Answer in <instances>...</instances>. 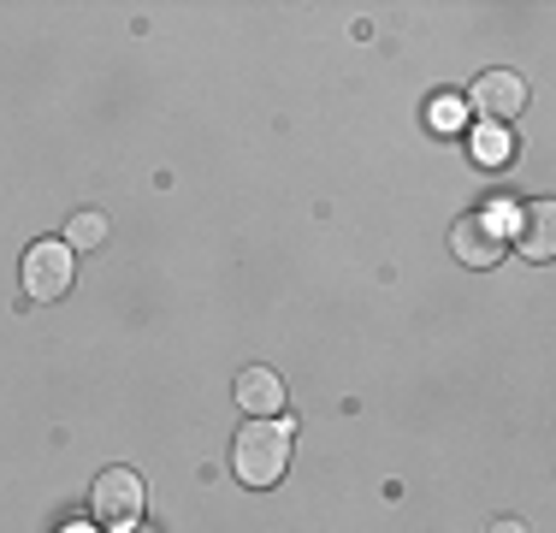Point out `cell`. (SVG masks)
Wrapping results in <instances>:
<instances>
[{
    "label": "cell",
    "instance_id": "cell-1",
    "mask_svg": "<svg viewBox=\"0 0 556 533\" xmlns=\"http://www.w3.org/2000/svg\"><path fill=\"white\" fill-rule=\"evenodd\" d=\"M231 469L243 486H278L290 469V426L285 421H249L231 445Z\"/></svg>",
    "mask_w": 556,
    "mask_h": 533
},
{
    "label": "cell",
    "instance_id": "cell-2",
    "mask_svg": "<svg viewBox=\"0 0 556 533\" xmlns=\"http://www.w3.org/2000/svg\"><path fill=\"white\" fill-rule=\"evenodd\" d=\"M142 504H149V486H142V474L130 469H108L89 486V522L108 528V533H125L142 522Z\"/></svg>",
    "mask_w": 556,
    "mask_h": 533
},
{
    "label": "cell",
    "instance_id": "cell-3",
    "mask_svg": "<svg viewBox=\"0 0 556 533\" xmlns=\"http://www.w3.org/2000/svg\"><path fill=\"white\" fill-rule=\"evenodd\" d=\"M72 278H77V261H72V249H65V244L24 249V290H30L36 302H60L65 290H72Z\"/></svg>",
    "mask_w": 556,
    "mask_h": 533
},
{
    "label": "cell",
    "instance_id": "cell-4",
    "mask_svg": "<svg viewBox=\"0 0 556 533\" xmlns=\"http://www.w3.org/2000/svg\"><path fill=\"white\" fill-rule=\"evenodd\" d=\"M468 107L485 119L492 131H503L515 113L527 107V84H521V72H485V77H473V96Z\"/></svg>",
    "mask_w": 556,
    "mask_h": 533
},
{
    "label": "cell",
    "instance_id": "cell-5",
    "mask_svg": "<svg viewBox=\"0 0 556 533\" xmlns=\"http://www.w3.org/2000/svg\"><path fill=\"white\" fill-rule=\"evenodd\" d=\"M450 249H456L462 266H497L503 261V237H497V220H456V232H450Z\"/></svg>",
    "mask_w": 556,
    "mask_h": 533
},
{
    "label": "cell",
    "instance_id": "cell-6",
    "mask_svg": "<svg viewBox=\"0 0 556 533\" xmlns=\"http://www.w3.org/2000/svg\"><path fill=\"white\" fill-rule=\"evenodd\" d=\"M231 392H237V404H243L255 421H273L278 409H285V380H278L273 368H243Z\"/></svg>",
    "mask_w": 556,
    "mask_h": 533
},
{
    "label": "cell",
    "instance_id": "cell-7",
    "mask_svg": "<svg viewBox=\"0 0 556 533\" xmlns=\"http://www.w3.org/2000/svg\"><path fill=\"white\" fill-rule=\"evenodd\" d=\"M515 244H521L527 261H551L556 256V208L551 202H527L521 225H515Z\"/></svg>",
    "mask_w": 556,
    "mask_h": 533
},
{
    "label": "cell",
    "instance_id": "cell-8",
    "mask_svg": "<svg viewBox=\"0 0 556 533\" xmlns=\"http://www.w3.org/2000/svg\"><path fill=\"white\" fill-rule=\"evenodd\" d=\"M101 244H108V220H101V213H77V220L65 225V249H89V256H96Z\"/></svg>",
    "mask_w": 556,
    "mask_h": 533
},
{
    "label": "cell",
    "instance_id": "cell-9",
    "mask_svg": "<svg viewBox=\"0 0 556 533\" xmlns=\"http://www.w3.org/2000/svg\"><path fill=\"white\" fill-rule=\"evenodd\" d=\"M462 119H468V101H462V96H439V101H432V131H456Z\"/></svg>",
    "mask_w": 556,
    "mask_h": 533
},
{
    "label": "cell",
    "instance_id": "cell-10",
    "mask_svg": "<svg viewBox=\"0 0 556 533\" xmlns=\"http://www.w3.org/2000/svg\"><path fill=\"white\" fill-rule=\"evenodd\" d=\"M480 160H485V166H503V160H509V137L485 125V131H480Z\"/></svg>",
    "mask_w": 556,
    "mask_h": 533
},
{
    "label": "cell",
    "instance_id": "cell-11",
    "mask_svg": "<svg viewBox=\"0 0 556 533\" xmlns=\"http://www.w3.org/2000/svg\"><path fill=\"white\" fill-rule=\"evenodd\" d=\"M60 533H96V522H65Z\"/></svg>",
    "mask_w": 556,
    "mask_h": 533
},
{
    "label": "cell",
    "instance_id": "cell-12",
    "mask_svg": "<svg viewBox=\"0 0 556 533\" xmlns=\"http://www.w3.org/2000/svg\"><path fill=\"white\" fill-rule=\"evenodd\" d=\"M492 533H527L521 522H492Z\"/></svg>",
    "mask_w": 556,
    "mask_h": 533
}]
</instances>
